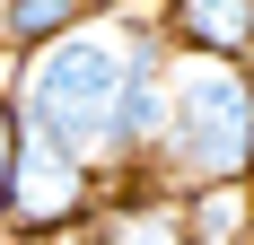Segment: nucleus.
<instances>
[{"mask_svg": "<svg viewBox=\"0 0 254 245\" xmlns=\"http://www.w3.org/2000/svg\"><path fill=\"white\" fill-rule=\"evenodd\" d=\"M123 44H131V18H88V26L53 35L44 53H26L18 70H9V105L35 131H53L79 167H97V175H105L114 88H123Z\"/></svg>", "mask_w": 254, "mask_h": 245, "instance_id": "1", "label": "nucleus"}, {"mask_svg": "<svg viewBox=\"0 0 254 245\" xmlns=\"http://www.w3.org/2000/svg\"><path fill=\"white\" fill-rule=\"evenodd\" d=\"M246 167H254V79H246V61L176 53V70H167V131H158L149 184L193 193V184H228Z\"/></svg>", "mask_w": 254, "mask_h": 245, "instance_id": "2", "label": "nucleus"}, {"mask_svg": "<svg viewBox=\"0 0 254 245\" xmlns=\"http://www.w3.org/2000/svg\"><path fill=\"white\" fill-rule=\"evenodd\" d=\"M97 193H105V175L79 167L53 131H35V122L18 114V131H9V175H0V228H9L18 245L70 237V228L97 210Z\"/></svg>", "mask_w": 254, "mask_h": 245, "instance_id": "3", "label": "nucleus"}, {"mask_svg": "<svg viewBox=\"0 0 254 245\" xmlns=\"http://www.w3.org/2000/svg\"><path fill=\"white\" fill-rule=\"evenodd\" d=\"M167 70L176 44L131 9V44H123V88H114V122H105V175H149L158 131H167Z\"/></svg>", "mask_w": 254, "mask_h": 245, "instance_id": "4", "label": "nucleus"}, {"mask_svg": "<svg viewBox=\"0 0 254 245\" xmlns=\"http://www.w3.org/2000/svg\"><path fill=\"white\" fill-rule=\"evenodd\" d=\"M62 245H184L176 193H167V184H149V175H131L123 193H97V210H88Z\"/></svg>", "mask_w": 254, "mask_h": 245, "instance_id": "5", "label": "nucleus"}, {"mask_svg": "<svg viewBox=\"0 0 254 245\" xmlns=\"http://www.w3.org/2000/svg\"><path fill=\"white\" fill-rule=\"evenodd\" d=\"M158 35L176 53H210V61H254V0H158Z\"/></svg>", "mask_w": 254, "mask_h": 245, "instance_id": "6", "label": "nucleus"}, {"mask_svg": "<svg viewBox=\"0 0 254 245\" xmlns=\"http://www.w3.org/2000/svg\"><path fill=\"white\" fill-rule=\"evenodd\" d=\"M246 219H254V184H246V175L176 193V228H184V245H237V237H246Z\"/></svg>", "mask_w": 254, "mask_h": 245, "instance_id": "7", "label": "nucleus"}, {"mask_svg": "<svg viewBox=\"0 0 254 245\" xmlns=\"http://www.w3.org/2000/svg\"><path fill=\"white\" fill-rule=\"evenodd\" d=\"M88 26V0H0V53L26 61V53H44L53 35H70Z\"/></svg>", "mask_w": 254, "mask_h": 245, "instance_id": "8", "label": "nucleus"}, {"mask_svg": "<svg viewBox=\"0 0 254 245\" xmlns=\"http://www.w3.org/2000/svg\"><path fill=\"white\" fill-rule=\"evenodd\" d=\"M9 131H18V105H9V79H0V175H9Z\"/></svg>", "mask_w": 254, "mask_h": 245, "instance_id": "9", "label": "nucleus"}, {"mask_svg": "<svg viewBox=\"0 0 254 245\" xmlns=\"http://www.w3.org/2000/svg\"><path fill=\"white\" fill-rule=\"evenodd\" d=\"M88 18H131V0H88Z\"/></svg>", "mask_w": 254, "mask_h": 245, "instance_id": "10", "label": "nucleus"}, {"mask_svg": "<svg viewBox=\"0 0 254 245\" xmlns=\"http://www.w3.org/2000/svg\"><path fill=\"white\" fill-rule=\"evenodd\" d=\"M237 245H254V219H246V237H237Z\"/></svg>", "mask_w": 254, "mask_h": 245, "instance_id": "11", "label": "nucleus"}, {"mask_svg": "<svg viewBox=\"0 0 254 245\" xmlns=\"http://www.w3.org/2000/svg\"><path fill=\"white\" fill-rule=\"evenodd\" d=\"M246 184H254V167H246Z\"/></svg>", "mask_w": 254, "mask_h": 245, "instance_id": "12", "label": "nucleus"}, {"mask_svg": "<svg viewBox=\"0 0 254 245\" xmlns=\"http://www.w3.org/2000/svg\"><path fill=\"white\" fill-rule=\"evenodd\" d=\"M246 79H254V61H246Z\"/></svg>", "mask_w": 254, "mask_h": 245, "instance_id": "13", "label": "nucleus"}]
</instances>
